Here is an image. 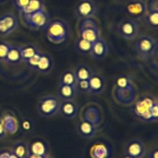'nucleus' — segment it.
I'll return each mask as SVG.
<instances>
[{
    "mask_svg": "<svg viewBox=\"0 0 158 158\" xmlns=\"http://www.w3.org/2000/svg\"><path fill=\"white\" fill-rule=\"evenodd\" d=\"M44 31L48 40L54 44H63L68 39L70 34L68 23L61 19H54L50 21Z\"/></svg>",
    "mask_w": 158,
    "mask_h": 158,
    "instance_id": "1",
    "label": "nucleus"
},
{
    "mask_svg": "<svg viewBox=\"0 0 158 158\" xmlns=\"http://www.w3.org/2000/svg\"><path fill=\"white\" fill-rule=\"evenodd\" d=\"M136 51L141 59L153 57L157 53V41L153 36L149 35H142L136 42Z\"/></svg>",
    "mask_w": 158,
    "mask_h": 158,
    "instance_id": "2",
    "label": "nucleus"
},
{
    "mask_svg": "<svg viewBox=\"0 0 158 158\" xmlns=\"http://www.w3.org/2000/svg\"><path fill=\"white\" fill-rule=\"evenodd\" d=\"M156 98L152 95H147L139 98L132 107V111L136 117L144 123H153L150 114V110Z\"/></svg>",
    "mask_w": 158,
    "mask_h": 158,
    "instance_id": "3",
    "label": "nucleus"
},
{
    "mask_svg": "<svg viewBox=\"0 0 158 158\" xmlns=\"http://www.w3.org/2000/svg\"><path fill=\"white\" fill-rule=\"evenodd\" d=\"M59 98L54 95H48L40 98L37 105V112L41 116L51 118L58 113L60 106Z\"/></svg>",
    "mask_w": 158,
    "mask_h": 158,
    "instance_id": "4",
    "label": "nucleus"
},
{
    "mask_svg": "<svg viewBox=\"0 0 158 158\" xmlns=\"http://www.w3.org/2000/svg\"><path fill=\"white\" fill-rule=\"evenodd\" d=\"M78 36L91 43H94L96 40L101 37V31L98 23L93 18L81 20Z\"/></svg>",
    "mask_w": 158,
    "mask_h": 158,
    "instance_id": "5",
    "label": "nucleus"
},
{
    "mask_svg": "<svg viewBox=\"0 0 158 158\" xmlns=\"http://www.w3.org/2000/svg\"><path fill=\"white\" fill-rule=\"evenodd\" d=\"M22 19L26 26L34 30H44L51 21L49 13L46 9L29 16H22Z\"/></svg>",
    "mask_w": 158,
    "mask_h": 158,
    "instance_id": "6",
    "label": "nucleus"
},
{
    "mask_svg": "<svg viewBox=\"0 0 158 158\" xmlns=\"http://www.w3.org/2000/svg\"><path fill=\"white\" fill-rule=\"evenodd\" d=\"M117 33L123 39L133 40L139 33V24L133 19H126L117 26Z\"/></svg>",
    "mask_w": 158,
    "mask_h": 158,
    "instance_id": "7",
    "label": "nucleus"
},
{
    "mask_svg": "<svg viewBox=\"0 0 158 158\" xmlns=\"http://www.w3.org/2000/svg\"><path fill=\"white\" fill-rule=\"evenodd\" d=\"M97 12V6L93 0H80L74 6V13L79 20L92 18Z\"/></svg>",
    "mask_w": 158,
    "mask_h": 158,
    "instance_id": "8",
    "label": "nucleus"
},
{
    "mask_svg": "<svg viewBox=\"0 0 158 158\" xmlns=\"http://www.w3.org/2000/svg\"><path fill=\"white\" fill-rule=\"evenodd\" d=\"M124 11L134 20L143 19L147 12V2L144 0H129L124 6Z\"/></svg>",
    "mask_w": 158,
    "mask_h": 158,
    "instance_id": "9",
    "label": "nucleus"
},
{
    "mask_svg": "<svg viewBox=\"0 0 158 158\" xmlns=\"http://www.w3.org/2000/svg\"><path fill=\"white\" fill-rule=\"evenodd\" d=\"M18 18L12 13H6L0 16V36L6 37L18 28Z\"/></svg>",
    "mask_w": 158,
    "mask_h": 158,
    "instance_id": "10",
    "label": "nucleus"
},
{
    "mask_svg": "<svg viewBox=\"0 0 158 158\" xmlns=\"http://www.w3.org/2000/svg\"><path fill=\"white\" fill-rule=\"evenodd\" d=\"M109 53V45L106 40L100 37L92 43L90 55L95 60H103Z\"/></svg>",
    "mask_w": 158,
    "mask_h": 158,
    "instance_id": "11",
    "label": "nucleus"
},
{
    "mask_svg": "<svg viewBox=\"0 0 158 158\" xmlns=\"http://www.w3.org/2000/svg\"><path fill=\"white\" fill-rule=\"evenodd\" d=\"M125 153L132 158H143L146 154L145 144L139 139H133L126 147Z\"/></svg>",
    "mask_w": 158,
    "mask_h": 158,
    "instance_id": "12",
    "label": "nucleus"
},
{
    "mask_svg": "<svg viewBox=\"0 0 158 158\" xmlns=\"http://www.w3.org/2000/svg\"><path fill=\"white\" fill-rule=\"evenodd\" d=\"M115 99L123 105L133 102L136 98V90L133 85L126 89H115Z\"/></svg>",
    "mask_w": 158,
    "mask_h": 158,
    "instance_id": "13",
    "label": "nucleus"
},
{
    "mask_svg": "<svg viewBox=\"0 0 158 158\" xmlns=\"http://www.w3.org/2000/svg\"><path fill=\"white\" fill-rule=\"evenodd\" d=\"M89 93L92 95H100L106 88V80L101 74L94 72L89 80Z\"/></svg>",
    "mask_w": 158,
    "mask_h": 158,
    "instance_id": "14",
    "label": "nucleus"
},
{
    "mask_svg": "<svg viewBox=\"0 0 158 158\" xmlns=\"http://www.w3.org/2000/svg\"><path fill=\"white\" fill-rule=\"evenodd\" d=\"M76 130L79 136L82 138H93L96 135L97 127L91 122L87 120H82L77 124Z\"/></svg>",
    "mask_w": 158,
    "mask_h": 158,
    "instance_id": "15",
    "label": "nucleus"
},
{
    "mask_svg": "<svg viewBox=\"0 0 158 158\" xmlns=\"http://www.w3.org/2000/svg\"><path fill=\"white\" fill-rule=\"evenodd\" d=\"M64 118L67 119H73L77 116L78 112V106L73 101H61L59 112Z\"/></svg>",
    "mask_w": 158,
    "mask_h": 158,
    "instance_id": "16",
    "label": "nucleus"
},
{
    "mask_svg": "<svg viewBox=\"0 0 158 158\" xmlns=\"http://www.w3.org/2000/svg\"><path fill=\"white\" fill-rule=\"evenodd\" d=\"M57 97L60 101H73L77 95L75 87L66 85L59 84L57 88Z\"/></svg>",
    "mask_w": 158,
    "mask_h": 158,
    "instance_id": "17",
    "label": "nucleus"
},
{
    "mask_svg": "<svg viewBox=\"0 0 158 158\" xmlns=\"http://www.w3.org/2000/svg\"><path fill=\"white\" fill-rule=\"evenodd\" d=\"M54 68V60L50 54L43 53L35 71L42 74H48Z\"/></svg>",
    "mask_w": 158,
    "mask_h": 158,
    "instance_id": "18",
    "label": "nucleus"
},
{
    "mask_svg": "<svg viewBox=\"0 0 158 158\" xmlns=\"http://www.w3.org/2000/svg\"><path fill=\"white\" fill-rule=\"evenodd\" d=\"M92 46V43L83 39L77 35V38L75 39V41H74V48H75V51H77V53H78L80 55H90Z\"/></svg>",
    "mask_w": 158,
    "mask_h": 158,
    "instance_id": "19",
    "label": "nucleus"
},
{
    "mask_svg": "<svg viewBox=\"0 0 158 158\" xmlns=\"http://www.w3.org/2000/svg\"><path fill=\"white\" fill-rule=\"evenodd\" d=\"M4 62L10 65H18L22 63L23 60L21 57L19 46L12 45Z\"/></svg>",
    "mask_w": 158,
    "mask_h": 158,
    "instance_id": "20",
    "label": "nucleus"
},
{
    "mask_svg": "<svg viewBox=\"0 0 158 158\" xmlns=\"http://www.w3.org/2000/svg\"><path fill=\"white\" fill-rule=\"evenodd\" d=\"M12 153L18 158H29L30 155V146L24 141H18L13 145Z\"/></svg>",
    "mask_w": 158,
    "mask_h": 158,
    "instance_id": "21",
    "label": "nucleus"
},
{
    "mask_svg": "<svg viewBox=\"0 0 158 158\" xmlns=\"http://www.w3.org/2000/svg\"><path fill=\"white\" fill-rule=\"evenodd\" d=\"M74 72L77 81L89 80V78L94 74V71H92V68H89L87 64H85L77 65Z\"/></svg>",
    "mask_w": 158,
    "mask_h": 158,
    "instance_id": "22",
    "label": "nucleus"
},
{
    "mask_svg": "<svg viewBox=\"0 0 158 158\" xmlns=\"http://www.w3.org/2000/svg\"><path fill=\"white\" fill-rule=\"evenodd\" d=\"M45 9L44 0H30L27 6L20 13L22 16H29Z\"/></svg>",
    "mask_w": 158,
    "mask_h": 158,
    "instance_id": "23",
    "label": "nucleus"
},
{
    "mask_svg": "<svg viewBox=\"0 0 158 158\" xmlns=\"http://www.w3.org/2000/svg\"><path fill=\"white\" fill-rule=\"evenodd\" d=\"M77 81V79H76L74 71L67 70V71H63L61 74H60L59 84L66 85H71L75 87Z\"/></svg>",
    "mask_w": 158,
    "mask_h": 158,
    "instance_id": "24",
    "label": "nucleus"
},
{
    "mask_svg": "<svg viewBox=\"0 0 158 158\" xmlns=\"http://www.w3.org/2000/svg\"><path fill=\"white\" fill-rule=\"evenodd\" d=\"M19 51H20L21 57L23 62H26L31 57H33L35 54L39 51L37 47L33 44H27L23 46H19Z\"/></svg>",
    "mask_w": 158,
    "mask_h": 158,
    "instance_id": "25",
    "label": "nucleus"
},
{
    "mask_svg": "<svg viewBox=\"0 0 158 158\" xmlns=\"http://www.w3.org/2000/svg\"><path fill=\"white\" fill-rule=\"evenodd\" d=\"M109 155V149L102 143L94 145L90 150V156L92 158H106Z\"/></svg>",
    "mask_w": 158,
    "mask_h": 158,
    "instance_id": "26",
    "label": "nucleus"
},
{
    "mask_svg": "<svg viewBox=\"0 0 158 158\" xmlns=\"http://www.w3.org/2000/svg\"><path fill=\"white\" fill-rule=\"evenodd\" d=\"M2 125L5 128L6 133H10L12 134L16 133L18 130V123L16 118L11 115H5L2 121Z\"/></svg>",
    "mask_w": 158,
    "mask_h": 158,
    "instance_id": "27",
    "label": "nucleus"
},
{
    "mask_svg": "<svg viewBox=\"0 0 158 158\" xmlns=\"http://www.w3.org/2000/svg\"><path fill=\"white\" fill-rule=\"evenodd\" d=\"M30 153L40 156H48V147L46 144L41 140L35 141L30 146Z\"/></svg>",
    "mask_w": 158,
    "mask_h": 158,
    "instance_id": "28",
    "label": "nucleus"
},
{
    "mask_svg": "<svg viewBox=\"0 0 158 158\" xmlns=\"http://www.w3.org/2000/svg\"><path fill=\"white\" fill-rule=\"evenodd\" d=\"M143 19L147 27L152 30H158V12H147Z\"/></svg>",
    "mask_w": 158,
    "mask_h": 158,
    "instance_id": "29",
    "label": "nucleus"
},
{
    "mask_svg": "<svg viewBox=\"0 0 158 158\" xmlns=\"http://www.w3.org/2000/svg\"><path fill=\"white\" fill-rule=\"evenodd\" d=\"M133 85H132V79L129 75H120L117 77L115 81V89H126L127 87Z\"/></svg>",
    "mask_w": 158,
    "mask_h": 158,
    "instance_id": "30",
    "label": "nucleus"
},
{
    "mask_svg": "<svg viewBox=\"0 0 158 158\" xmlns=\"http://www.w3.org/2000/svg\"><path fill=\"white\" fill-rule=\"evenodd\" d=\"M43 53L40 52V51H38L36 54H35L33 57H30L28 60L25 62V64H27V66L29 68L33 70H36V67H37L38 64H39L40 60V57H41Z\"/></svg>",
    "mask_w": 158,
    "mask_h": 158,
    "instance_id": "31",
    "label": "nucleus"
},
{
    "mask_svg": "<svg viewBox=\"0 0 158 158\" xmlns=\"http://www.w3.org/2000/svg\"><path fill=\"white\" fill-rule=\"evenodd\" d=\"M12 44L6 41H0V62H4Z\"/></svg>",
    "mask_w": 158,
    "mask_h": 158,
    "instance_id": "32",
    "label": "nucleus"
},
{
    "mask_svg": "<svg viewBox=\"0 0 158 158\" xmlns=\"http://www.w3.org/2000/svg\"><path fill=\"white\" fill-rule=\"evenodd\" d=\"M75 89L77 92L82 94L89 93V80L85 81H77L76 83Z\"/></svg>",
    "mask_w": 158,
    "mask_h": 158,
    "instance_id": "33",
    "label": "nucleus"
},
{
    "mask_svg": "<svg viewBox=\"0 0 158 158\" xmlns=\"http://www.w3.org/2000/svg\"><path fill=\"white\" fill-rule=\"evenodd\" d=\"M30 0H13V6L19 13L27 6Z\"/></svg>",
    "mask_w": 158,
    "mask_h": 158,
    "instance_id": "34",
    "label": "nucleus"
},
{
    "mask_svg": "<svg viewBox=\"0 0 158 158\" xmlns=\"http://www.w3.org/2000/svg\"><path fill=\"white\" fill-rule=\"evenodd\" d=\"M150 114L153 119V123H157L158 121V102L157 100L155 101L152 106L151 109L150 110Z\"/></svg>",
    "mask_w": 158,
    "mask_h": 158,
    "instance_id": "35",
    "label": "nucleus"
},
{
    "mask_svg": "<svg viewBox=\"0 0 158 158\" xmlns=\"http://www.w3.org/2000/svg\"><path fill=\"white\" fill-rule=\"evenodd\" d=\"M147 12H158V0H148Z\"/></svg>",
    "mask_w": 158,
    "mask_h": 158,
    "instance_id": "36",
    "label": "nucleus"
},
{
    "mask_svg": "<svg viewBox=\"0 0 158 158\" xmlns=\"http://www.w3.org/2000/svg\"><path fill=\"white\" fill-rule=\"evenodd\" d=\"M7 136V133L2 125V122H0V139H3Z\"/></svg>",
    "mask_w": 158,
    "mask_h": 158,
    "instance_id": "37",
    "label": "nucleus"
},
{
    "mask_svg": "<svg viewBox=\"0 0 158 158\" xmlns=\"http://www.w3.org/2000/svg\"><path fill=\"white\" fill-rule=\"evenodd\" d=\"M149 158H158V150L157 148H155L152 150L149 154Z\"/></svg>",
    "mask_w": 158,
    "mask_h": 158,
    "instance_id": "38",
    "label": "nucleus"
},
{
    "mask_svg": "<svg viewBox=\"0 0 158 158\" xmlns=\"http://www.w3.org/2000/svg\"><path fill=\"white\" fill-rule=\"evenodd\" d=\"M10 152H3V153H0V158H10Z\"/></svg>",
    "mask_w": 158,
    "mask_h": 158,
    "instance_id": "39",
    "label": "nucleus"
},
{
    "mask_svg": "<svg viewBox=\"0 0 158 158\" xmlns=\"http://www.w3.org/2000/svg\"><path fill=\"white\" fill-rule=\"evenodd\" d=\"M46 156H40V155H36V154H33V153H30V156L29 158H45Z\"/></svg>",
    "mask_w": 158,
    "mask_h": 158,
    "instance_id": "40",
    "label": "nucleus"
},
{
    "mask_svg": "<svg viewBox=\"0 0 158 158\" xmlns=\"http://www.w3.org/2000/svg\"><path fill=\"white\" fill-rule=\"evenodd\" d=\"M10 158H18L17 156H16V155L15 154H13V153H12V152H10Z\"/></svg>",
    "mask_w": 158,
    "mask_h": 158,
    "instance_id": "41",
    "label": "nucleus"
},
{
    "mask_svg": "<svg viewBox=\"0 0 158 158\" xmlns=\"http://www.w3.org/2000/svg\"><path fill=\"white\" fill-rule=\"evenodd\" d=\"M6 1V0H0V3H3Z\"/></svg>",
    "mask_w": 158,
    "mask_h": 158,
    "instance_id": "42",
    "label": "nucleus"
},
{
    "mask_svg": "<svg viewBox=\"0 0 158 158\" xmlns=\"http://www.w3.org/2000/svg\"><path fill=\"white\" fill-rule=\"evenodd\" d=\"M123 158H132V157H130V156H127V155H126V156H124Z\"/></svg>",
    "mask_w": 158,
    "mask_h": 158,
    "instance_id": "43",
    "label": "nucleus"
},
{
    "mask_svg": "<svg viewBox=\"0 0 158 158\" xmlns=\"http://www.w3.org/2000/svg\"><path fill=\"white\" fill-rule=\"evenodd\" d=\"M45 158H51V157H50V156H46V157H45Z\"/></svg>",
    "mask_w": 158,
    "mask_h": 158,
    "instance_id": "44",
    "label": "nucleus"
}]
</instances>
